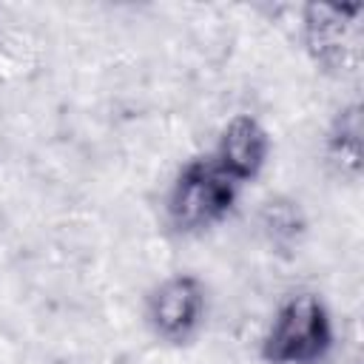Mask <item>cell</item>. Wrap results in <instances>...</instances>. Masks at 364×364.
<instances>
[{"label":"cell","instance_id":"5","mask_svg":"<svg viewBox=\"0 0 364 364\" xmlns=\"http://www.w3.org/2000/svg\"><path fill=\"white\" fill-rule=\"evenodd\" d=\"M270 154V136L264 125L250 114H236L222 128L210 159L236 182H250L262 173Z\"/></svg>","mask_w":364,"mask_h":364},{"label":"cell","instance_id":"2","mask_svg":"<svg viewBox=\"0 0 364 364\" xmlns=\"http://www.w3.org/2000/svg\"><path fill=\"white\" fill-rule=\"evenodd\" d=\"M333 350V318L316 293L284 299L262 338L267 364H318Z\"/></svg>","mask_w":364,"mask_h":364},{"label":"cell","instance_id":"1","mask_svg":"<svg viewBox=\"0 0 364 364\" xmlns=\"http://www.w3.org/2000/svg\"><path fill=\"white\" fill-rule=\"evenodd\" d=\"M236 193L239 185L210 156H193L179 168L165 196L168 225L176 233H202L230 213Z\"/></svg>","mask_w":364,"mask_h":364},{"label":"cell","instance_id":"4","mask_svg":"<svg viewBox=\"0 0 364 364\" xmlns=\"http://www.w3.org/2000/svg\"><path fill=\"white\" fill-rule=\"evenodd\" d=\"M205 318V287L191 273L162 279L148 296V324L171 344L188 341Z\"/></svg>","mask_w":364,"mask_h":364},{"label":"cell","instance_id":"6","mask_svg":"<svg viewBox=\"0 0 364 364\" xmlns=\"http://www.w3.org/2000/svg\"><path fill=\"white\" fill-rule=\"evenodd\" d=\"M256 225L259 233L264 236V242L276 250V253H290L299 247V242L307 233V219L304 210L299 208L296 199L290 196H267L259 210H256Z\"/></svg>","mask_w":364,"mask_h":364},{"label":"cell","instance_id":"3","mask_svg":"<svg viewBox=\"0 0 364 364\" xmlns=\"http://www.w3.org/2000/svg\"><path fill=\"white\" fill-rule=\"evenodd\" d=\"M358 6H304V48L318 68L344 74L358 65Z\"/></svg>","mask_w":364,"mask_h":364},{"label":"cell","instance_id":"7","mask_svg":"<svg viewBox=\"0 0 364 364\" xmlns=\"http://www.w3.org/2000/svg\"><path fill=\"white\" fill-rule=\"evenodd\" d=\"M361 134H364L361 105L358 102H350L330 122L327 142H324L327 162L341 176H358V171H361Z\"/></svg>","mask_w":364,"mask_h":364}]
</instances>
